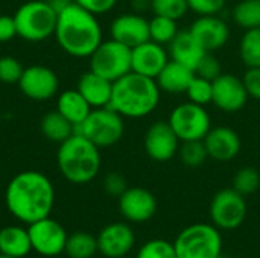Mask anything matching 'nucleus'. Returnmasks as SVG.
<instances>
[{"instance_id":"obj_11","label":"nucleus","mask_w":260,"mask_h":258,"mask_svg":"<svg viewBox=\"0 0 260 258\" xmlns=\"http://www.w3.org/2000/svg\"><path fill=\"white\" fill-rule=\"evenodd\" d=\"M29 237L32 249L44 257H56L64 252L67 233L53 219L44 217L34 224H29Z\"/></svg>"},{"instance_id":"obj_39","label":"nucleus","mask_w":260,"mask_h":258,"mask_svg":"<svg viewBox=\"0 0 260 258\" xmlns=\"http://www.w3.org/2000/svg\"><path fill=\"white\" fill-rule=\"evenodd\" d=\"M242 82L251 99L260 100V67H247Z\"/></svg>"},{"instance_id":"obj_41","label":"nucleus","mask_w":260,"mask_h":258,"mask_svg":"<svg viewBox=\"0 0 260 258\" xmlns=\"http://www.w3.org/2000/svg\"><path fill=\"white\" fill-rule=\"evenodd\" d=\"M73 2L94 15L107 14L117 5V0H73Z\"/></svg>"},{"instance_id":"obj_20","label":"nucleus","mask_w":260,"mask_h":258,"mask_svg":"<svg viewBox=\"0 0 260 258\" xmlns=\"http://www.w3.org/2000/svg\"><path fill=\"white\" fill-rule=\"evenodd\" d=\"M203 141L206 144L209 158L219 161V163L232 161L233 158L239 155L241 148H242L239 134L229 126L212 128Z\"/></svg>"},{"instance_id":"obj_24","label":"nucleus","mask_w":260,"mask_h":258,"mask_svg":"<svg viewBox=\"0 0 260 258\" xmlns=\"http://www.w3.org/2000/svg\"><path fill=\"white\" fill-rule=\"evenodd\" d=\"M32 251L29 231L21 227H5L0 230V254L12 258L26 257Z\"/></svg>"},{"instance_id":"obj_7","label":"nucleus","mask_w":260,"mask_h":258,"mask_svg":"<svg viewBox=\"0 0 260 258\" xmlns=\"http://www.w3.org/2000/svg\"><path fill=\"white\" fill-rule=\"evenodd\" d=\"M177 258H218L222 254L221 233L210 224L186 227L174 242Z\"/></svg>"},{"instance_id":"obj_30","label":"nucleus","mask_w":260,"mask_h":258,"mask_svg":"<svg viewBox=\"0 0 260 258\" xmlns=\"http://www.w3.org/2000/svg\"><path fill=\"white\" fill-rule=\"evenodd\" d=\"M178 24L177 20L161 17V15H154L149 20V35L151 40L161 44V46H169V43L177 36L178 33Z\"/></svg>"},{"instance_id":"obj_4","label":"nucleus","mask_w":260,"mask_h":258,"mask_svg":"<svg viewBox=\"0 0 260 258\" xmlns=\"http://www.w3.org/2000/svg\"><path fill=\"white\" fill-rule=\"evenodd\" d=\"M56 163L61 175L72 184H87L93 181L101 170V152L90 140L73 134L59 143Z\"/></svg>"},{"instance_id":"obj_25","label":"nucleus","mask_w":260,"mask_h":258,"mask_svg":"<svg viewBox=\"0 0 260 258\" xmlns=\"http://www.w3.org/2000/svg\"><path fill=\"white\" fill-rule=\"evenodd\" d=\"M56 109L75 126L82 123L85 117L93 109L90 103L84 99V96L76 90H66L58 96Z\"/></svg>"},{"instance_id":"obj_29","label":"nucleus","mask_w":260,"mask_h":258,"mask_svg":"<svg viewBox=\"0 0 260 258\" xmlns=\"http://www.w3.org/2000/svg\"><path fill=\"white\" fill-rule=\"evenodd\" d=\"M233 20L244 30L260 27V0H241L233 9Z\"/></svg>"},{"instance_id":"obj_13","label":"nucleus","mask_w":260,"mask_h":258,"mask_svg":"<svg viewBox=\"0 0 260 258\" xmlns=\"http://www.w3.org/2000/svg\"><path fill=\"white\" fill-rule=\"evenodd\" d=\"M143 148L146 155L157 161L166 163L171 161L180 149V138L177 137L175 131L169 125V122H154L145 132Z\"/></svg>"},{"instance_id":"obj_9","label":"nucleus","mask_w":260,"mask_h":258,"mask_svg":"<svg viewBox=\"0 0 260 258\" xmlns=\"http://www.w3.org/2000/svg\"><path fill=\"white\" fill-rule=\"evenodd\" d=\"M180 141L204 140L212 129V119L203 105L184 102L175 106L168 119Z\"/></svg>"},{"instance_id":"obj_19","label":"nucleus","mask_w":260,"mask_h":258,"mask_svg":"<svg viewBox=\"0 0 260 258\" xmlns=\"http://www.w3.org/2000/svg\"><path fill=\"white\" fill-rule=\"evenodd\" d=\"M98 239V251L108 258L125 257L134 246V231L123 222H114L102 228Z\"/></svg>"},{"instance_id":"obj_27","label":"nucleus","mask_w":260,"mask_h":258,"mask_svg":"<svg viewBox=\"0 0 260 258\" xmlns=\"http://www.w3.org/2000/svg\"><path fill=\"white\" fill-rule=\"evenodd\" d=\"M64 252L70 258H91L98 252V239L90 233H73L67 236Z\"/></svg>"},{"instance_id":"obj_44","label":"nucleus","mask_w":260,"mask_h":258,"mask_svg":"<svg viewBox=\"0 0 260 258\" xmlns=\"http://www.w3.org/2000/svg\"><path fill=\"white\" fill-rule=\"evenodd\" d=\"M218 258H229V257H225V255H222V254H221V255H219Z\"/></svg>"},{"instance_id":"obj_26","label":"nucleus","mask_w":260,"mask_h":258,"mask_svg":"<svg viewBox=\"0 0 260 258\" xmlns=\"http://www.w3.org/2000/svg\"><path fill=\"white\" fill-rule=\"evenodd\" d=\"M41 134L55 143H62L75 134V125L70 123L58 109L46 113L40 122Z\"/></svg>"},{"instance_id":"obj_15","label":"nucleus","mask_w":260,"mask_h":258,"mask_svg":"<svg viewBox=\"0 0 260 258\" xmlns=\"http://www.w3.org/2000/svg\"><path fill=\"white\" fill-rule=\"evenodd\" d=\"M119 211L128 222L143 224L154 217L157 199L148 189L128 187L119 196Z\"/></svg>"},{"instance_id":"obj_6","label":"nucleus","mask_w":260,"mask_h":258,"mask_svg":"<svg viewBox=\"0 0 260 258\" xmlns=\"http://www.w3.org/2000/svg\"><path fill=\"white\" fill-rule=\"evenodd\" d=\"M75 132L90 140L99 149L114 146L125 134L123 117L110 106L93 108L85 120L75 126Z\"/></svg>"},{"instance_id":"obj_23","label":"nucleus","mask_w":260,"mask_h":258,"mask_svg":"<svg viewBox=\"0 0 260 258\" xmlns=\"http://www.w3.org/2000/svg\"><path fill=\"white\" fill-rule=\"evenodd\" d=\"M193 76H195V71L192 68L174 59H169V62L165 65V68L160 71L155 81L161 91L168 94H181L187 91Z\"/></svg>"},{"instance_id":"obj_38","label":"nucleus","mask_w":260,"mask_h":258,"mask_svg":"<svg viewBox=\"0 0 260 258\" xmlns=\"http://www.w3.org/2000/svg\"><path fill=\"white\" fill-rule=\"evenodd\" d=\"M227 0H187L189 11H193L200 15H218Z\"/></svg>"},{"instance_id":"obj_18","label":"nucleus","mask_w":260,"mask_h":258,"mask_svg":"<svg viewBox=\"0 0 260 258\" xmlns=\"http://www.w3.org/2000/svg\"><path fill=\"white\" fill-rule=\"evenodd\" d=\"M110 35L113 40L133 49L151 40L149 20L139 12L117 15L110 24Z\"/></svg>"},{"instance_id":"obj_35","label":"nucleus","mask_w":260,"mask_h":258,"mask_svg":"<svg viewBox=\"0 0 260 258\" xmlns=\"http://www.w3.org/2000/svg\"><path fill=\"white\" fill-rule=\"evenodd\" d=\"M137 258H177L174 243L163 239H154L146 242L140 249Z\"/></svg>"},{"instance_id":"obj_2","label":"nucleus","mask_w":260,"mask_h":258,"mask_svg":"<svg viewBox=\"0 0 260 258\" xmlns=\"http://www.w3.org/2000/svg\"><path fill=\"white\" fill-rule=\"evenodd\" d=\"M96 17L75 2L58 12L53 35L67 55L88 58L102 43V27Z\"/></svg>"},{"instance_id":"obj_34","label":"nucleus","mask_w":260,"mask_h":258,"mask_svg":"<svg viewBox=\"0 0 260 258\" xmlns=\"http://www.w3.org/2000/svg\"><path fill=\"white\" fill-rule=\"evenodd\" d=\"M187 97H189V102H193V103H198V105H209L212 103V96H213V85H212V81L209 79H204V78H200V76H193L187 91H186Z\"/></svg>"},{"instance_id":"obj_3","label":"nucleus","mask_w":260,"mask_h":258,"mask_svg":"<svg viewBox=\"0 0 260 258\" xmlns=\"http://www.w3.org/2000/svg\"><path fill=\"white\" fill-rule=\"evenodd\" d=\"M161 90L157 81L136 71H129L113 82L110 108L123 119H142L154 113L160 103Z\"/></svg>"},{"instance_id":"obj_16","label":"nucleus","mask_w":260,"mask_h":258,"mask_svg":"<svg viewBox=\"0 0 260 258\" xmlns=\"http://www.w3.org/2000/svg\"><path fill=\"white\" fill-rule=\"evenodd\" d=\"M190 35L206 52L222 49L230 40L229 24L218 15H200L189 27Z\"/></svg>"},{"instance_id":"obj_43","label":"nucleus","mask_w":260,"mask_h":258,"mask_svg":"<svg viewBox=\"0 0 260 258\" xmlns=\"http://www.w3.org/2000/svg\"><path fill=\"white\" fill-rule=\"evenodd\" d=\"M0 258H12V257H8V255H3V254H0Z\"/></svg>"},{"instance_id":"obj_14","label":"nucleus","mask_w":260,"mask_h":258,"mask_svg":"<svg viewBox=\"0 0 260 258\" xmlns=\"http://www.w3.org/2000/svg\"><path fill=\"white\" fill-rule=\"evenodd\" d=\"M213 96L212 103L227 113H239L248 102V93L242 82V78H238L232 73H222L213 82Z\"/></svg>"},{"instance_id":"obj_37","label":"nucleus","mask_w":260,"mask_h":258,"mask_svg":"<svg viewBox=\"0 0 260 258\" xmlns=\"http://www.w3.org/2000/svg\"><path fill=\"white\" fill-rule=\"evenodd\" d=\"M224 71H222V67H221V62L219 59L212 53V52H207L203 59L200 61V64L197 65L195 68V75L200 76V78H204V79H209V81H215L218 76H221Z\"/></svg>"},{"instance_id":"obj_17","label":"nucleus","mask_w":260,"mask_h":258,"mask_svg":"<svg viewBox=\"0 0 260 258\" xmlns=\"http://www.w3.org/2000/svg\"><path fill=\"white\" fill-rule=\"evenodd\" d=\"M169 59L171 56L165 46L148 40L131 49V71L155 79Z\"/></svg>"},{"instance_id":"obj_40","label":"nucleus","mask_w":260,"mask_h":258,"mask_svg":"<svg viewBox=\"0 0 260 258\" xmlns=\"http://www.w3.org/2000/svg\"><path fill=\"white\" fill-rule=\"evenodd\" d=\"M104 189H105V192L108 195L119 198L128 189L126 178L122 173H119V172H111L104 179Z\"/></svg>"},{"instance_id":"obj_5","label":"nucleus","mask_w":260,"mask_h":258,"mask_svg":"<svg viewBox=\"0 0 260 258\" xmlns=\"http://www.w3.org/2000/svg\"><path fill=\"white\" fill-rule=\"evenodd\" d=\"M58 12L47 0H29L14 14L17 35L29 43H40L55 33Z\"/></svg>"},{"instance_id":"obj_36","label":"nucleus","mask_w":260,"mask_h":258,"mask_svg":"<svg viewBox=\"0 0 260 258\" xmlns=\"http://www.w3.org/2000/svg\"><path fill=\"white\" fill-rule=\"evenodd\" d=\"M21 62L14 56H2L0 58V82L3 84H18L23 75Z\"/></svg>"},{"instance_id":"obj_12","label":"nucleus","mask_w":260,"mask_h":258,"mask_svg":"<svg viewBox=\"0 0 260 258\" xmlns=\"http://www.w3.org/2000/svg\"><path fill=\"white\" fill-rule=\"evenodd\" d=\"M20 91L37 102H44L56 96L59 81L56 73L46 65H29L18 81Z\"/></svg>"},{"instance_id":"obj_22","label":"nucleus","mask_w":260,"mask_h":258,"mask_svg":"<svg viewBox=\"0 0 260 258\" xmlns=\"http://www.w3.org/2000/svg\"><path fill=\"white\" fill-rule=\"evenodd\" d=\"M169 56L171 59L192 68L195 71L197 65L203 59V56L207 53L197 40L190 35L189 30H181L177 33V36L169 43Z\"/></svg>"},{"instance_id":"obj_42","label":"nucleus","mask_w":260,"mask_h":258,"mask_svg":"<svg viewBox=\"0 0 260 258\" xmlns=\"http://www.w3.org/2000/svg\"><path fill=\"white\" fill-rule=\"evenodd\" d=\"M17 36L14 15H0V43H8Z\"/></svg>"},{"instance_id":"obj_32","label":"nucleus","mask_w":260,"mask_h":258,"mask_svg":"<svg viewBox=\"0 0 260 258\" xmlns=\"http://www.w3.org/2000/svg\"><path fill=\"white\" fill-rule=\"evenodd\" d=\"M260 187V173L254 167L239 169L232 181V189H235L242 196H250L256 193Z\"/></svg>"},{"instance_id":"obj_21","label":"nucleus","mask_w":260,"mask_h":258,"mask_svg":"<svg viewBox=\"0 0 260 258\" xmlns=\"http://www.w3.org/2000/svg\"><path fill=\"white\" fill-rule=\"evenodd\" d=\"M78 91L90 103L91 108H104L110 105L113 82L88 70L78 81Z\"/></svg>"},{"instance_id":"obj_33","label":"nucleus","mask_w":260,"mask_h":258,"mask_svg":"<svg viewBox=\"0 0 260 258\" xmlns=\"http://www.w3.org/2000/svg\"><path fill=\"white\" fill-rule=\"evenodd\" d=\"M151 11L154 15H161L178 21L187 14L189 5L187 0H151Z\"/></svg>"},{"instance_id":"obj_28","label":"nucleus","mask_w":260,"mask_h":258,"mask_svg":"<svg viewBox=\"0 0 260 258\" xmlns=\"http://www.w3.org/2000/svg\"><path fill=\"white\" fill-rule=\"evenodd\" d=\"M239 56L245 67H260V27L244 32L239 43Z\"/></svg>"},{"instance_id":"obj_8","label":"nucleus","mask_w":260,"mask_h":258,"mask_svg":"<svg viewBox=\"0 0 260 258\" xmlns=\"http://www.w3.org/2000/svg\"><path fill=\"white\" fill-rule=\"evenodd\" d=\"M88 58L90 70L111 82L131 71V49L113 38L102 40Z\"/></svg>"},{"instance_id":"obj_31","label":"nucleus","mask_w":260,"mask_h":258,"mask_svg":"<svg viewBox=\"0 0 260 258\" xmlns=\"http://www.w3.org/2000/svg\"><path fill=\"white\" fill-rule=\"evenodd\" d=\"M178 155H180L181 163L192 169L203 166L209 158V154H207V149H206V144L203 140L181 141Z\"/></svg>"},{"instance_id":"obj_10","label":"nucleus","mask_w":260,"mask_h":258,"mask_svg":"<svg viewBox=\"0 0 260 258\" xmlns=\"http://www.w3.org/2000/svg\"><path fill=\"white\" fill-rule=\"evenodd\" d=\"M245 196L235 189L219 190L210 202V217L218 230L232 231L239 228L247 217Z\"/></svg>"},{"instance_id":"obj_1","label":"nucleus","mask_w":260,"mask_h":258,"mask_svg":"<svg viewBox=\"0 0 260 258\" xmlns=\"http://www.w3.org/2000/svg\"><path fill=\"white\" fill-rule=\"evenodd\" d=\"M5 202L15 219L29 225L49 217L55 202V189L44 173L24 170L9 181Z\"/></svg>"}]
</instances>
